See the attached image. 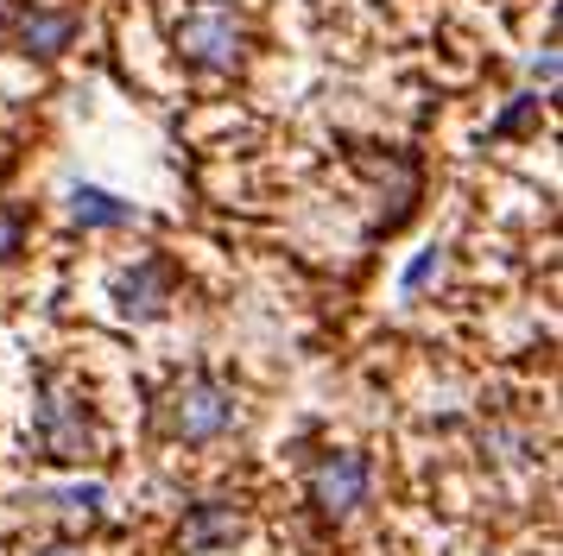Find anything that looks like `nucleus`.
Here are the masks:
<instances>
[{"label": "nucleus", "mask_w": 563, "mask_h": 556, "mask_svg": "<svg viewBox=\"0 0 563 556\" xmlns=\"http://www.w3.org/2000/svg\"><path fill=\"white\" fill-rule=\"evenodd\" d=\"M241 424V392H234L222 374H184L165 399H158V430L197 449V443H222L229 430Z\"/></svg>", "instance_id": "f257e3e1"}, {"label": "nucleus", "mask_w": 563, "mask_h": 556, "mask_svg": "<svg viewBox=\"0 0 563 556\" xmlns=\"http://www.w3.org/2000/svg\"><path fill=\"white\" fill-rule=\"evenodd\" d=\"M38 449L52 455V462H96V455L108 449V436L102 424H96V411L82 404L77 386H64V379H45L38 386Z\"/></svg>", "instance_id": "f03ea898"}, {"label": "nucleus", "mask_w": 563, "mask_h": 556, "mask_svg": "<svg viewBox=\"0 0 563 556\" xmlns=\"http://www.w3.org/2000/svg\"><path fill=\"white\" fill-rule=\"evenodd\" d=\"M172 45H178V57L190 64V70L203 76H229L247 64V20L234 13V7H190L178 25H172Z\"/></svg>", "instance_id": "7ed1b4c3"}, {"label": "nucleus", "mask_w": 563, "mask_h": 556, "mask_svg": "<svg viewBox=\"0 0 563 556\" xmlns=\"http://www.w3.org/2000/svg\"><path fill=\"white\" fill-rule=\"evenodd\" d=\"M305 493H310V505H317V519L349 525L361 505L374 500V462H367L361 449H323L317 462H310Z\"/></svg>", "instance_id": "20e7f679"}, {"label": "nucleus", "mask_w": 563, "mask_h": 556, "mask_svg": "<svg viewBox=\"0 0 563 556\" xmlns=\"http://www.w3.org/2000/svg\"><path fill=\"white\" fill-rule=\"evenodd\" d=\"M77 7H45V0H13L7 13H0V32H7V45L38 57V64H52L64 51L77 45Z\"/></svg>", "instance_id": "39448f33"}, {"label": "nucleus", "mask_w": 563, "mask_h": 556, "mask_svg": "<svg viewBox=\"0 0 563 556\" xmlns=\"http://www.w3.org/2000/svg\"><path fill=\"white\" fill-rule=\"evenodd\" d=\"M172 298H178V273H172V259H158V253L133 259L128 273L114 278V310H121L128 323H158V316L172 310Z\"/></svg>", "instance_id": "423d86ee"}, {"label": "nucleus", "mask_w": 563, "mask_h": 556, "mask_svg": "<svg viewBox=\"0 0 563 556\" xmlns=\"http://www.w3.org/2000/svg\"><path fill=\"white\" fill-rule=\"evenodd\" d=\"M241 537H247V512H241L234 500H197V505L178 519V531H172V544H178L184 556L234 551Z\"/></svg>", "instance_id": "0eeeda50"}, {"label": "nucleus", "mask_w": 563, "mask_h": 556, "mask_svg": "<svg viewBox=\"0 0 563 556\" xmlns=\"http://www.w3.org/2000/svg\"><path fill=\"white\" fill-rule=\"evenodd\" d=\"M32 500H38V512H52V519H64L70 531L102 525V512H108L102 480H64V487H38Z\"/></svg>", "instance_id": "6e6552de"}, {"label": "nucleus", "mask_w": 563, "mask_h": 556, "mask_svg": "<svg viewBox=\"0 0 563 556\" xmlns=\"http://www.w3.org/2000/svg\"><path fill=\"white\" fill-rule=\"evenodd\" d=\"M482 455L494 462V468H532L538 436L526 424H487L482 430Z\"/></svg>", "instance_id": "1a4fd4ad"}, {"label": "nucleus", "mask_w": 563, "mask_h": 556, "mask_svg": "<svg viewBox=\"0 0 563 556\" xmlns=\"http://www.w3.org/2000/svg\"><path fill=\"white\" fill-rule=\"evenodd\" d=\"M70 222L77 227H128L133 202L108 197V190H96V184H82V190H70Z\"/></svg>", "instance_id": "9d476101"}, {"label": "nucleus", "mask_w": 563, "mask_h": 556, "mask_svg": "<svg viewBox=\"0 0 563 556\" xmlns=\"http://www.w3.org/2000/svg\"><path fill=\"white\" fill-rule=\"evenodd\" d=\"M20 247H26V209L20 202H0V266L20 259Z\"/></svg>", "instance_id": "9b49d317"}, {"label": "nucleus", "mask_w": 563, "mask_h": 556, "mask_svg": "<svg viewBox=\"0 0 563 556\" xmlns=\"http://www.w3.org/2000/svg\"><path fill=\"white\" fill-rule=\"evenodd\" d=\"M437 273H443V247H424V253H418V259L406 266V278H399V291H406V298H418V291H424V285H431Z\"/></svg>", "instance_id": "f8f14e48"}, {"label": "nucleus", "mask_w": 563, "mask_h": 556, "mask_svg": "<svg viewBox=\"0 0 563 556\" xmlns=\"http://www.w3.org/2000/svg\"><path fill=\"white\" fill-rule=\"evenodd\" d=\"M38 556H82V551H77V544H45Z\"/></svg>", "instance_id": "ddd939ff"}]
</instances>
